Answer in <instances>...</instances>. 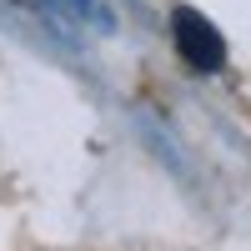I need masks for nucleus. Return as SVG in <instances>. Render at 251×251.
I'll use <instances>...</instances> for the list:
<instances>
[{"mask_svg":"<svg viewBox=\"0 0 251 251\" xmlns=\"http://www.w3.org/2000/svg\"><path fill=\"white\" fill-rule=\"evenodd\" d=\"M15 5H40V0H15Z\"/></svg>","mask_w":251,"mask_h":251,"instance_id":"nucleus-3","label":"nucleus"},{"mask_svg":"<svg viewBox=\"0 0 251 251\" xmlns=\"http://www.w3.org/2000/svg\"><path fill=\"white\" fill-rule=\"evenodd\" d=\"M171 40H176V55L196 75H216L226 66V35L216 30V20H206L196 5H176L171 10Z\"/></svg>","mask_w":251,"mask_h":251,"instance_id":"nucleus-1","label":"nucleus"},{"mask_svg":"<svg viewBox=\"0 0 251 251\" xmlns=\"http://www.w3.org/2000/svg\"><path fill=\"white\" fill-rule=\"evenodd\" d=\"M50 5H60L75 25H86V30H100V35L116 30V15L106 10V0H50Z\"/></svg>","mask_w":251,"mask_h":251,"instance_id":"nucleus-2","label":"nucleus"}]
</instances>
